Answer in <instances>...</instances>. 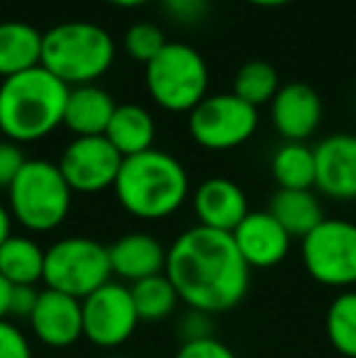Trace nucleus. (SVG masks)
<instances>
[{
    "instance_id": "obj_3",
    "label": "nucleus",
    "mask_w": 356,
    "mask_h": 358,
    "mask_svg": "<svg viewBox=\"0 0 356 358\" xmlns=\"http://www.w3.org/2000/svg\"><path fill=\"white\" fill-rule=\"evenodd\" d=\"M113 190L124 213L152 222L166 220L183 208L190 195V180L176 156L149 149L122 159Z\"/></svg>"
},
{
    "instance_id": "obj_17",
    "label": "nucleus",
    "mask_w": 356,
    "mask_h": 358,
    "mask_svg": "<svg viewBox=\"0 0 356 358\" xmlns=\"http://www.w3.org/2000/svg\"><path fill=\"white\" fill-rule=\"evenodd\" d=\"M166 246L147 231H129L108 246L110 268L118 280L132 285L137 280L152 278L166 268Z\"/></svg>"
},
{
    "instance_id": "obj_2",
    "label": "nucleus",
    "mask_w": 356,
    "mask_h": 358,
    "mask_svg": "<svg viewBox=\"0 0 356 358\" xmlns=\"http://www.w3.org/2000/svg\"><path fill=\"white\" fill-rule=\"evenodd\" d=\"M69 85L39 66L0 80V132L15 144L49 137L64 124Z\"/></svg>"
},
{
    "instance_id": "obj_24",
    "label": "nucleus",
    "mask_w": 356,
    "mask_h": 358,
    "mask_svg": "<svg viewBox=\"0 0 356 358\" xmlns=\"http://www.w3.org/2000/svg\"><path fill=\"white\" fill-rule=\"evenodd\" d=\"M129 292H132V302H134V310H137L139 324L142 322L157 324V322L173 317L178 310L180 297L173 283L166 278V273L137 280V283L129 285Z\"/></svg>"
},
{
    "instance_id": "obj_27",
    "label": "nucleus",
    "mask_w": 356,
    "mask_h": 358,
    "mask_svg": "<svg viewBox=\"0 0 356 358\" xmlns=\"http://www.w3.org/2000/svg\"><path fill=\"white\" fill-rule=\"evenodd\" d=\"M166 37L159 24L152 22H137L124 32V52L132 62H142L147 66L164 47H166Z\"/></svg>"
},
{
    "instance_id": "obj_5",
    "label": "nucleus",
    "mask_w": 356,
    "mask_h": 358,
    "mask_svg": "<svg viewBox=\"0 0 356 358\" xmlns=\"http://www.w3.org/2000/svg\"><path fill=\"white\" fill-rule=\"evenodd\" d=\"M73 190L64 180L57 164L27 159L17 178L8 188V210L22 229L47 234L64 224L71 210Z\"/></svg>"
},
{
    "instance_id": "obj_29",
    "label": "nucleus",
    "mask_w": 356,
    "mask_h": 358,
    "mask_svg": "<svg viewBox=\"0 0 356 358\" xmlns=\"http://www.w3.org/2000/svg\"><path fill=\"white\" fill-rule=\"evenodd\" d=\"M24 164L27 159H24L22 146L10 139H0V190H8L13 185Z\"/></svg>"
},
{
    "instance_id": "obj_10",
    "label": "nucleus",
    "mask_w": 356,
    "mask_h": 358,
    "mask_svg": "<svg viewBox=\"0 0 356 358\" xmlns=\"http://www.w3.org/2000/svg\"><path fill=\"white\" fill-rule=\"evenodd\" d=\"M83 339L98 349H118L127 344L139 327L129 285L110 280L81 300Z\"/></svg>"
},
{
    "instance_id": "obj_37",
    "label": "nucleus",
    "mask_w": 356,
    "mask_h": 358,
    "mask_svg": "<svg viewBox=\"0 0 356 358\" xmlns=\"http://www.w3.org/2000/svg\"><path fill=\"white\" fill-rule=\"evenodd\" d=\"M110 5H118V8H137V5H144L149 0H105Z\"/></svg>"
},
{
    "instance_id": "obj_14",
    "label": "nucleus",
    "mask_w": 356,
    "mask_h": 358,
    "mask_svg": "<svg viewBox=\"0 0 356 358\" xmlns=\"http://www.w3.org/2000/svg\"><path fill=\"white\" fill-rule=\"evenodd\" d=\"M271 122L285 142H305L322 122V100L308 83H285L271 100Z\"/></svg>"
},
{
    "instance_id": "obj_31",
    "label": "nucleus",
    "mask_w": 356,
    "mask_h": 358,
    "mask_svg": "<svg viewBox=\"0 0 356 358\" xmlns=\"http://www.w3.org/2000/svg\"><path fill=\"white\" fill-rule=\"evenodd\" d=\"M173 358H237V356L218 336H208V339L183 341Z\"/></svg>"
},
{
    "instance_id": "obj_13",
    "label": "nucleus",
    "mask_w": 356,
    "mask_h": 358,
    "mask_svg": "<svg viewBox=\"0 0 356 358\" xmlns=\"http://www.w3.org/2000/svg\"><path fill=\"white\" fill-rule=\"evenodd\" d=\"M313 151L315 188L332 200H356V134L325 137Z\"/></svg>"
},
{
    "instance_id": "obj_4",
    "label": "nucleus",
    "mask_w": 356,
    "mask_h": 358,
    "mask_svg": "<svg viewBox=\"0 0 356 358\" xmlns=\"http://www.w3.org/2000/svg\"><path fill=\"white\" fill-rule=\"evenodd\" d=\"M113 62V34L95 22L71 20L42 34V66L69 88L95 83Z\"/></svg>"
},
{
    "instance_id": "obj_7",
    "label": "nucleus",
    "mask_w": 356,
    "mask_h": 358,
    "mask_svg": "<svg viewBox=\"0 0 356 358\" xmlns=\"http://www.w3.org/2000/svg\"><path fill=\"white\" fill-rule=\"evenodd\" d=\"M113 280L108 246L93 236H64L44 249V278L49 290L83 300Z\"/></svg>"
},
{
    "instance_id": "obj_19",
    "label": "nucleus",
    "mask_w": 356,
    "mask_h": 358,
    "mask_svg": "<svg viewBox=\"0 0 356 358\" xmlns=\"http://www.w3.org/2000/svg\"><path fill=\"white\" fill-rule=\"evenodd\" d=\"M154 137H157V122L152 113L134 103L118 105L105 129V139L118 149L122 159L154 149Z\"/></svg>"
},
{
    "instance_id": "obj_20",
    "label": "nucleus",
    "mask_w": 356,
    "mask_h": 358,
    "mask_svg": "<svg viewBox=\"0 0 356 358\" xmlns=\"http://www.w3.org/2000/svg\"><path fill=\"white\" fill-rule=\"evenodd\" d=\"M42 64V32L27 22H0V80Z\"/></svg>"
},
{
    "instance_id": "obj_8",
    "label": "nucleus",
    "mask_w": 356,
    "mask_h": 358,
    "mask_svg": "<svg viewBox=\"0 0 356 358\" xmlns=\"http://www.w3.org/2000/svg\"><path fill=\"white\" fill-rule=\"evenodd\" d=\"M300 259L315 283L352 290L356 285V224L325 217L300 239Z\"/></svg>"
},
{
    "instance_id": "obj_34",
    "label": "nucleus",
    "mask_w": 356,
    "mask_h": 358,
    "mask_svg": "<svg viewBox=\"0 0 356 358\" xmlns=\"http://www.w3.org/2000/svg\"><path fill=\"white\" fill-rule=\"evenodd\" d=\"M10 234H13V217H10L8 205L0 203V246L8 241Z\"/></svg>"
},
{
    "instance_id": "obj_18",
    "label": "nucleus",
    "mask_w": 356,
    "mask_h": 358,
    "mask_svg": "<svg viewBox=\"0 0 356 358\" xmlns=\"http://www.w3.org/2000/svg\"><path fill=\"white\" fill-rule=\"evenodd\" d=\"M115 108L118 103L113 100V95L95 83L69 88L64 127L73 137H105Z\"/></svg>"
},
{
    "instance_id": "obj_1",
    "label": "nucleus",
    "mask_w": 356,
    "mask_h": 358,
    "mask_svg": "<svg viewBox=\"0 0 356 358\" xmlns=\"http://www.w3.org/2000/svg\"><path fill=\"white\" fill-rule=\"evenodd\" d=\"M164 273L185 307L213 317L234 310L247 297L252 280V268L244 264L232 234L200 224L171 241Z\"/></svg>"
},
{
    "instance_id": "obj_22",
    "label": "nucleus",
    "mask_w": 356,
    "mask_h": 358,
    "mask_svg": "<svg viewBox=\"0 0 356 358\" xmlns=\"http://www.w3.org/2000/svg\"><path fill=\"white\" fill-rule=\"evenodd\" d=\"M0 275L10 285H39L44 278V249L24 234H10L0 246Z\"/></svg>"
},
{
    "instance_id": "obj_11",
    "label": "nucleus",
    "mask_w": 356,
    "mask_h": 358,
    "mask_svg": "<svg viewBox=\"0 0 356 358\" xmlns=\"http://www.w3.org/2000/svg\"><path fill=\"white\" fill-rule=\"evenodd\" d=\"M57 166L73 193L93 195L115 185L122 156L105 137H73Z\"/></svg>"
},
{
    "instance_id": "obj_36",
    "label": "nucleus",
    "mask_w": 356,
    "mask_h": 358,
    "mask_svg": "<svg viewBox=\"0 0 356 358\" xmlns=\"http://www.w3.org/2000/svg\"><path fill=\"white\" fill-rule=\"evenodd\" d=\"M249 5H257V8H283V5L293 3V0H244Z\"/></svg>"
},
{
    "instance_id": "obj_32",
    "label": "nucleus",
    "mask_w": 356,
    "mask_h": 358,
    "mask_svg": "<svg viewBox=\"0 0 356 358\" xmlns=\"http://www.w3.org/2000/svg\"><path fill=\"white\" fill-rule=\"evenodd\" d=\"M37 300H39L37 285H13L8 320L10 317H15V320H29V315H32L34 307H37Z\"/></svg>"
},
{
    "instance_id": "obj_16",
    "label": "nucleus",
    "mask_w": 356,
    "mask_h": 358,
    "mask_svg": "<svg viewBox=\"0 0 356 358\" xmlns=\"http://www.w3.org/2000/svg\"><path fill=\"white\" fill-rule=\"evenodd\" d=\"M193 213L200 227L232 234L252 210L247 195L229 178H208L193 193Z\"/></svg>"
},
{
    "instance_id": "obj_6",
    "label": "nucleus",
    "mask_w": 356,
    "mask_h": 358,
    "mask_svg": "<svg viewBox=\"0 0 356 358\" xmlns=\"http://www.w3.org/2000/svg\"><path fill=\"white\" fill-rule=\"evenodd\" d=\"M144 83L152 100L166 113H190L208 95V64L193 47L169 42L147 64Z\"/></svg>"
},
{
    "instance_id": "obj_25",
    "label": "nucleus",
    "mask_w": 356,
    "mask_h": 358,
    "mask_svg": "<svg viewBox=\"0 0 356 358\" xmlns=\"http://www.w3.org/2000/svg\"><path fill=\"white\" fill-rule=\"evenodd\" d=\"M325 334L334 351L356 358V290H344L325 312Z\"/></svg>"
},
{
    "instance_id": "obj_28",
    "label": "nucleus",
    "mask_w": 356,
    "mask_h": 358,
    "mask_svg": "<svg viewBox=\"0 0 356 358\" xmlns=\"http://www.w3.org/2000/svg\"><path fill=\"white\" fill-rule=\"evenodd\" d=\"M0 358H32L27 336L13 320H0Z\"/></svg>"
},
{
    "instance_id": "obj_35",
    "label": "nucleus",
    "mask_w": 356,
    "mask_h": 358,
    "mask_svg": "<svg viewBox=\"0 0 356 358\" xmlns=\"http://www.w3.org/2000/svg\"><path fill=\"white\" fill-rule=\"evenodd\" d=\"M10 292H13V285L0 275V320H8L10 312Z\"/></svg>"
},
{
    "instance_id": "obj_15",
    "label": "nucleus",
    "mask_w": 356,
    "mask_h": 358,
    "mask_svg": "<svg viewBox=\"0 0 356 358\" xmlns=\"http://www.w3.org/2000/svg\"><path fill=\"white\" fill-rule=\"evenodd\" d=\"M232 239L244 264L259 271L283 264L290 251V241H293L269 210L249 213L232 231Z\"/></svg>"
},
{
    "instance_id": "obj_21",
    "label": "nucleus",
    "mask_w": 356,
    "mask_h": 358,
    "mask_svg": "<svg viewBox=\"0 0 356 358\" xmlns=\"http://www.w3.org/2000/svg\"><path fill=\"white\" fill-rule=\"evenodd\" d=\"M269 213L288 231L290 239H303L325 220L320 198L313 190H278L271 198Z\"/></svg>"
},
{
    "instance_id": "obj_9",
    "label": "nucleus",
    "mask_w": 356,
    "mask_h": 358,
    "mask_svg": "<svg viewBox=\"0 0 356 358\" xmlns=\"http://www.w3.org/2000/svg\"><path fill=\"white\" fill-rule=\"evenodd\" d=\"M259 127L257 108L234 93L205 95L188 113V132L198 146L208 151H229L252 139Z\"/></svg>"
},
{
    "instance_id": "obj_38",
    "label": "nucleus",
    "mask_w": 356,
    "mask_h": 358,
    "mask_svg": "<svg viewBox=\"0 0 356 358\" xmlns=\"http://www.w3.org/2000/svg\"><path fill=\"white\" fill-rule=\"evenodd\" d=\"M115 358H124V356H115Z\"/></svg>"
},
{
    "instance_id": "obj_12",
    "label": "nucleus",
    "mask_w": 356,
    "mask_h": 358,
    "mask_svg": "<svg viewBox=\"0 0 356 358\" xmlns=\"http://www.w3.org/2000/svg\"><path fill=\"white\" fill-rule=\"evenodd\" d=\"M29 329L49 349H69L83 339L81 300L57 290H39V300L29 315Z\"/></svg>"
},
{
    "instance_id": "obj_30",
    "label": "nucleus",
    "mask_w": 356,
    "mask_h": 358,
    "mask_svg": "<svg viewBox=\"0 0 356 358\" xmlns=\"http://www.w3.org/2000/svg\"><path fill=\"white\" fill-rule=\"evenodd\" d=\"M178 334H180V344L183 341H195V339H208L215 336V322L213 315L200 310H185V315L178 320Z\"/></svg>"
},
{
    "instance_id": "obj_23",
    "label": "nucleus",
    "mask_w": 356,
    "mask_h": 358,
    "mask_svg": "<svg viewBox=\"0 0 356 358\" xmlns=\"http://www.w3.org/2000/svg\"><path fill=\"white\" fill-rule=\"evenodd\" d=\"M271 173L278 190L315 188V151L305 142H285L271 159Z\"/></svg>"
},
{
    "instance_id": "obj_33",
    "label": "nucleus",
    "mask_w": 356,
    "mask_h": 358,
    "mask_svg": "<svg viewBox=\"0 0 356 358\" xmlns=\"http://www.w3.org/2000/svg\"><path fill=\"white\" fill-rule=\"evenodd\" d=\"M164 8L169 10L173 20L183 24H195L208 13V0H164Z\"/></svg>"
},
{
    "instance_id": "obj_26",
    "label": "nucleus",
    "mask_w": 356,
    "mask_h": 358,
    "mask_svg": "<svg viewBox=\"0 0 356 358\" xmlns=\"http://www.w3.org/2000/svg\"><path fill=\"white\" fill-rule=\"evenodd\" d=\"M278 71L269 62H247L234 76L232 93L252 108L266 105L278 93Z\"/></svg>"
}]
</instances>
